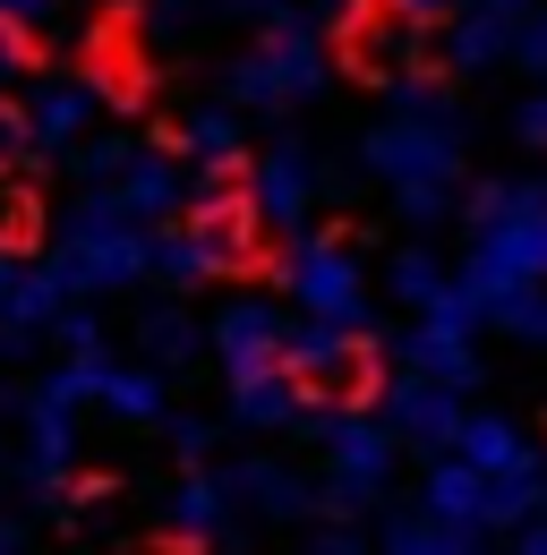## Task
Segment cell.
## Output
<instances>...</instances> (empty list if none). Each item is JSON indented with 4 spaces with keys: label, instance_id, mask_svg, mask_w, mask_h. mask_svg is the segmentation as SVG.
<instances>
[{
    "label": "cell",
    "instance_id": "obj_1",
    "mask_svg": "<svg viewBox=\"0 0 547 555\" xmlns=\"http://www.w3.org/2000/svg\"><path fill=\"white\" fill-rule=\"evenodd\" d=\"M539 291H547V180H479L462 299L479 308V325L522 334Z\"/></svg>",
    "mask_w": 547,
    "mask_h": 555
},
{
    "label": "cell",
    "instance_id": "obj_2",
    "mask_svg": "<svg viewBox=\"0 0 547 555\" xmlns=\"http://www.w3.org/2000/svg\"><path fill=\"white\" fill-rule=\"evenodd\" d=\"M462 145L471 138H462L454 94L403 77V86H394V112L368 129L359 163L385 180V197H394L403 222H445V214H454V189H462Z\"/></svg>",
    "mask_w": 547,
    "mask_h": 555
},
{
    "label": "cell",
    "instance_id": "obj_3",
    "mask_svg": "<svg viewBox=\"0 0 547 555\" xmlns=\"http://www.w3.org/2000/svg\"><path fill=\"white\" fill-rule=\"evenodd\" d=\"M317 453H326V513H377L385 504V487H394V453H403V436L385 427L377 411H317Z\"/></svg>",
    "mask_w": 547,
    "mask_h": 555
},
{
    "label": "cell",
    "instance_id": "obj_4",
    "mask_svg": "<svg viewBox=\"0 0 547 555\" xmlns=\"http://www.w3.org/2000/svg\"><path fill=\"white\" fill-rule=\"evenodd\" d=\"M282 291L326 325H368V274L342 240H291L282 248Z\"/></svg>",
    "mask_w": 547,
    "mask_h": 555
},
{
    "label": "cell",
    "instance_id": "obj_5",
    "mask_svg": "<svg viewBox=\"0 0 547 555\" xmlns=\"http://www.w3.org/2000/svg\"><path fill=\"white\" fill-rule=\"evenodd\" d=\"M394 359H403V367H419V376L471 385V376H479V308L462 299V282H454V299L419 308L403 334H394Z\"/></svg>",
    "mask_w": 547,
    "mask_h": 555
},
{
    "label": "cell",
    "instance_id": "obj_6",
    "mask_svg": "<svg viewBox=\"0 0 547 555\" xmlns=\"http://www.w3.org/2000/svg\"><path fill=\"white\" fill-rule=\"evenodd\" d=\"M240 103H257V112H291V103H308L317 86H326V52H317V35H266L240 69Z\"/></svg>",
    "mask_w": 547,
    "mask_h": 555
},
{
    "label": "cell",
    "instance_id": "obj_7",
    "mask_svg": "<svg viewBox=\"0 0 547 555\" xmlns=\"http://www.w3.org/2000/svg\"><path fill=\"white\" fill-rule=\"evenodd\" d=\"M445 453H462L471 470H487V479H505V487H547L539 427L513 418V411H471V418H462V436H454Z\"/></svg>",
    "mask_w": 547,
    "mask_h": 555
},
{
    "label": "cell",
    "instance_id": "obj_8",
    "mask_svg": "<svg viewBox=\"0 0 547 555\" xmlns=\"http://www.w3.org/2000/svg\"><path fill=\"white\" fill-rule=\"evenodd\" d=\"M145 274V240H137V214H86L77 231H68V257H61V282L77 291H112V282Z\"/></svg>",
    "mask_w": 547,
    "mask_h": 555
},
{
    "label": "cell",
    "instance_id": "obj_9",
    "mask_svg": "<svg viewBox=\"0 0 547 555\" xmlns=\"http://www.w3.org/2000/svg\"><path fill=\"white\" fill-rule=\"evenodd\" d=\"M462 385H445V376H419L403 367L394 385H385V427L403 436V444H428V453H445L454 436H462Z\"/></svg>",
    "mask_w": 547,
    "mask_h": 555
},
{
    "label": "cell",
    "instance_id": "obj_10",
    "mask_svg": "<svg viewBox=\"0 0 547 555\" xmlns=\"http://www.w3.org/2000/svg\"><path fill=\"white\" fill-rule=\"evenodd\" d=\"M163 521H171V539H180V547H231V539H249V530H240L231 470H189V479L163 495Z\"/></svg>",
    "mask_w": 547,
    "mask_h": 555
},
{
    "label": "cell",
    "instance_id": "obj_11",
    "mask_svg": "<svg viewBox=\"0 0 547 555\" xmlns=\"http://www.w3.org/2000/svg\"><path fill=\"white\" fill-rule=\"evenodd\" d=\"M282 343H291V325L274 317L266 299H231V308L214 317V359H222V376H257V367H282Z\"/></svg>",
    "mask_w": 547,
    "mask_h": 555
},
{
    "label": "cell",
    "instance_id": "obj_12",
    "mask_svg": "<svg viewBox=\"0 0 547 555\" xmlns=\"http://www.w3.org/2000/svg\"><path fill=\"white\" fill-rule=\"evenodd\" d=\"M282 367H291L300 385H351V376L368 367V343H359V325H326V317H308V325H291Z\"/></svg>",
    "mask_w": 547,
    "mask_h": 555
},
{
    "label": "cell",
    "instance_id": "obj_13",
    "mask_svg": "<svg viewBox=\"0 0 547 555\" xmlns=\"http://www.w3.org/2000/svg\"><path fill=\"white\" fill-rule=\"evenodd\" d=\"M249 206H257V222H274V231L308 222V206H317V163H308L300 145H274L266 163L249 171Z\"/></svg>",
    "mask_w": 547,
    "mask_h": 555
},
{
    "label": "cell",
    "instance_id": "obj_14",
    "mask_svg": "<svg viewBox=\"0 0 547 555\" xmlns=\"http://www.w3.org/2000/svg\"><path fill=\"white\" fill-rule=\"evenodd\" d=\"M231 495H240V513H266V521L326 513V479H300L291 462H240V470H231Z\"/></svg>",
    "mask_w": 547,
    "mask_h": 555
},
{
    "label": "cell",
    "instance_id": "obj_15",
    "mask_svg": "<svg viewBox=\"0 0 547 555\" xmlns=\"http://www.w3.org/2000/svg\"><path fill=\"white\" fill-rule=\"evenodd\" d=\"M231 418H240V427H257V436H282V427H300V418H308V402H300V376H291V367L231 376Z\"/></svg>",
    "mask_w": 547,
    "mask_h": 555
},
{
    "label": "cell",
    "instance_id": "obj_16",
    "mask_svg": "<svg viewBox=\"0 0 547 555\" xmlns=\"http://www.w3.org/2000/svg\"><path fill=\"white\" fill-rule=\"evenodd\" d=\"M154 266H163L171 282H214V274H231V266H240V231L214 214V222H198V231L163 240V248H154Z\"/></svg>",
    "mask_w": 547,
    "mask_h": 555
},
{
    "label": "cell",
    "instance_id": "obj_17",
    "mask_svg": "<svg viewBox=\"0 0 547 555\" xmlns=\"http://www.w3.org/2000/svg\"><path fill=\"white\" fill-rule=\"evenodd\" d=\"M377 555H479V530L436 521L428 504H410V513H394V521L377 530Z\"/></svg>",
    "mask_w": 547,
    "mask_h": 555
},
{
    "label": "cell",
    "instance_id": "obj_18",
    "mask_svg": "<svg viewBox=\"0 0 547 555\" xmlns=\"http://www.w3.org/2000/svg\"><path fill=\"white\" fill-rule=\"evenodd\" d=\"M454 282H462V274H445V257H436V248H394V266H385V291L403 299L410 317H419V308H436V299H454Z\"/></svg>",
    "mask_w": 547,
    "mask_h": 555
},
{
    "label": "cell",
    "instance_id": "obj_19",
    "mask_svg": "<svg viewBox=\"0 0 547 555\" xmlns=\"http://www.w3.org/2000/svg\"><path fill=\"white\" fill-rule=\"evenodd\" d=\"M94 402L112 418H137V427H145V418H163V376H154V367H103V376H94Z\"/></svg>",
    "mask_w": 547,
    "mask_h": 555
},
{
    "label": "cell",
    "instance_id": "obj_20",
    "mask_svg": "<svg viewBox=\"0 0 547 555\" xmlns=\"http://www.w3.org/2000/svg\"><path fill=\"white\" fill-rule=\"evenodd\" d=\"M171 206H180V171L154 163V154H129V171H120V214H171Z\"/></svg>",
    "mask_w": 547,
    "mask_h": 555
},
{
    "label": "cell",
    "instance_id": "obj_21",
    "mask_svg": "<svg viewBox=\"0 0 547 555\" xmlns=\"http://www.w3.org/2000/svg\"><path fill=\"white\" fill-rule=\"evenodd\" d=\"M86 112H94V86H43V94H35V129H43V138L86 129Z\"/></svg>",
    "mask_w": 547,
    "mask_h": 555
},
{
    "label": "cell",
    "instance_id": "obj_22",
    "mask_svg": "<svg viewBox=\"0 0 547 555\" xmlns=\"http://www.w3.org/2000/svg\"><path fill=\"white\" fill-rule=\"evenodd\" d=\"M189 154H198L205 171L240 163V129H231V112H198V120H189Z\"/></svg>",
    "mask_w": 547,
    "mask_h": 555
},
{
    "label": "cell",
    "instance_id": "obj_23",
    "mask_svg": "<svg viewBox=\"0 0 547 555\" xmlns=\"http://www.w3.org/2000/svg\"><path fill=\"white\" fill-rule=\"evenodd\" d=\"M145 350H154V359H163V367H180V359H189V350H198V334H189V325H180V317H154V325H145Z\"/></svg>",
    "mask_w": 547,
    "mask_h": 555
},
{
    "label": "cell",
    "instance_id": "obj_24",
    "mask_svg": "<svg viewBox=\"0 0 547 555\" xmlns=\"http://www.w3.org/2000/svg\"><path fill=\"white\" fill-rule=\"evenodd\" d=\"M513 138L531 145V154H547V77L522 94V112H513Z\"/></svg>",
    "mask_w": 547,
    "mask_h": 555
},
{
    "label": "cell",
    "instance_id": "obj_25",
    "mask_svg": "<svg viewBox=\"0 0 547 555\" xmlns=\"http://www.w3.org/2000/svg\"><path fill=\"white\" fill-rule=\"evenodd\" d=\"M513 69L547 77V9H531V17H522V43H513Z\"/></svg>",
    "mask_w": 547,
    "mask_h": 555
},
{
    "label": "cell",
    "instance_id": "obj_26",
    "mask_svg": "<svg viewBox=\"0 0 547 555\" xmlns=\"http://www.w3.org/2000/svg\"><path fill=\"white\" fill-rule=\"evenodd\" d=\"M308 555H377V547H368L359 530H317V547H308Z\"/></svg>",
    "mask_w": 547,
    "mask_h": 555
},
{
    "label": "cell",
    "instance_id": "obj_27",
    "mask_svg": "<svg viewBox=\"0 0 547 555\" xmlns=\"http://www.w3.org/2000/svg\"><path fill=\"white\" fill-rule=\"evenodd\" d=\"M462 0H394V17H410V26H428V17H454Z\"/></svg>",
    "mask_w": 547,
    "mask_h": 555
},
{
    "label": "cell",
    "instance_id": "obj_28",
    "mask_svg": "<svg viewBox=\"0 0 547 555\" xmlns=\"http://www.w3.org/2000/svg\"><path fill=\"white\" fill-rule=\"evenodd\" d=\"M171 444H180V453L198 462V453H205V427H198V418H171Z\"/></svg>",
    "mask_w": 547,
    "mask_h": 555
},
{
    "label": "cell",
    "instance_id": "obj_29",
    "mask_svg": "<svg viewBox=\"0 0 547 555\" xmlns=\"http://www.w3.org/2000/svg\"><path fill=\"white\" fill-rule=\"evenodd\" d=\"M9 291H17V257L0 248V299H9Z\"/></svg>",
    "mask_w": 547,
    "mask_h": 555
},
{
    "label": "cell",
    "instance_id": "obj_30",
    "mask_svg": "<svg viewBox=\"0 0 547 555\" xmlns=\"http://www.w3.org/2000/svg\"><path fill=\"white\" fill-rule=\"evenodd\" d=\"M9 9H17V17H35V9H52V0H9Z\"/></svg>",
    "mask_w": 547,
    "mask_h": 555
},
{
    "label": "cell",
    "instance_id": "obj_31",
    "mask_svg": "<svg viewBox=\"0 0 547 555\" xmlns=\"http://www.w3.org/2000/svg\"><path fill=\"white\" fill-rule=\"evenodd\" d=\"M0 555H17V530H0Z\"/></svg>",
    "mask_w": 547,
    "mask_h": 555
},
{
    "label": "cell",
    "instance_id": "obj_32",
    "mask_svg": "<svg viewBox=\"0 0 547 555\" xmlns=\"http://www.w3.org/2000/svg\"><path fill=\"white\" fill-rule=\"evenodd\" d=\"M496 555H531V547H522V539H513V547H496Z\"/></svg>",
    "mask_w": 547,
    "mask_h": 555
},
{
    "label": "cell",
    "instance_id": "obj_33",
    "mask_svg": "<svg viewBox=\"0 0 547 555\" xmlns=\"http://www.w3.org/2000/svg\"><path fill=\"white\" fill-rule=\"evenodd\" d=\"M0 61H9V35H0Z\"/></svg>",
    "mask_w": 547,
    "mask_h": 555
}]
</instances>
